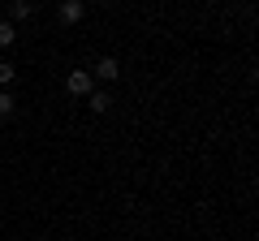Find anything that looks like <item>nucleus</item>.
Returning <instances> with one entry per match:
<instances>
[{
  "mask_svg": "<svg viewBox=\"0 0 259 241\" xmlns=\"http://www.w3.org/2000/svg\"><path fill=\"white\" fill-rule=\"evenodd\" d=\"M91 78H100V82H112V78H121V65H117V56H100L91 69Z\"/></svg>",
  "mask_w": 259,
  "mask_h": 241,
  "instance_id": "nucleus-2",
  "label": "nucleus"
},
{
  "mask_svg": "<svg viewBox=\"0 0 259 241\" xmlns=\"http://www.w3.org/2000/svg\"><path fill=\"white\" fill-rule=\"evenodd\" d=\"M56 13H61V22H65V26H74V22H82L87 5H82V0H65V5H61Z\"/></svg>",
  "mask_w": 259,
  "mask_h": 241,
  "instance_id": "nucleus-3",
  "label": "nucleus"
},
{
  "mask_svg": "<svg viewBox=\"0 0 259 241\" xmlns=\"http://www.w3.org/2000/svg\"><path fill=\"white\" fill-rule=\"evenodd\" d=\"M9 18H13V22L35 18V5H30V0H13V5H9Z\"/></svg>",
  "mask_w": 259,
  "mask_h": 241,
  "instance_id": "nucleus-5",
  "label": "nucleus"
},
{
  "mask_svg": "<svg viewBox=\"0 0 259 241\" xmlns=\"http://www.w3.org/2000/svg\"><path fill=\"white\" fill-rule=\"evenodd\" d=\"M87 108H91L95 116H104V112L112 108V95L108 91H91V95H87Z\"/></svg>",
  "mask_w": 259,
  "mask_h": 241,
  "instance_id": "nucleus-4",
  "label": "nucleus"
},
{
  "mask_svg": "<svg viewBox=\"0 0 259 241\" xmlns=\"http://www.w3.org/2000/svg\"><path fill=\"white\" fill-rule=\"evenodd\" d=\"M13 39H18V30H13V22H0V47H9Z\"/></svg>",
  "mask_w": 259,
  "mask_h": 241,
  "instance_id": "nucleus-8",
  "label": "nucleus"
},
{
  "mask_svg": "<svg viewBox=\"0 0 259 241\" xmlns=\"http://www.w3.org/2000/svg\"><path fill=\"white\" fill-rule=\"evenodd\" d=\"M13 78H18V69H13L9 61H0V91H5V86H9Z\"/></svg>",
  "mask_w": 259,
  "mask_h": 241,
  "instance_id": "nucleus-7",
  "label": "nucleus"
},
{
  "mask_svg": "<svg viewBox=\"0 0 259 241\" xmlns=\"http://www.w3.org/2000/svg\"><path fill=\"white\" fill-rule=\"evenodd\" d=\"M13 108H18V99H13L9 91H0V120H5V116H13Z\"/></svg>",
  "mask_w": 259,
  "mask_h": 241,
  "instance_id": "nucleus-6",
  "label": "nucleus"
},
{
  "mask_svg": "<svg viewBox=\"0 0 259 241\" xmlns=\"http://www.w3.org/2000/svg\"><path fill=\"white\" fill-rule=\"evenodd\" d=\"M65 91H69V95H91V91H95L91 69H74V74L65 78Z\"/></svg>",
  "mask_w": 259,
  "mask_h": 241,
  "instance_id": "nucleus-1",
  "label": "nucleus"
}]
</instances>
